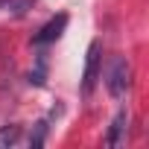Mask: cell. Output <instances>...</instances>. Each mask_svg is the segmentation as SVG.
<instances>
[{
    "label": "cell",
    "instance_id": "1",
    "mask_svg": "<svg viewBox=\"0 0 149 149\" xmlns=\"http://www.w3.org/2000/svg\"><path fill=\"white\" fill-rule=\"evenodd\" d=\"M105 88H108V94H111L114 100H123V97L129 94V88H132V61H129V58L117 56V58L111 61Z\"/></svg>",
    "mask_w": 149,
    "mask_h": 149
},
{
    "label": "cell",
    "instance_id": "2",
    "mask_svg": "<svg viewBox=\"0 0 149 149\" xmlns=\"http://www.w3.org/2000/svg\"><path fill=\"white\" fill-rule=\"evenodd\" d=\"M100 53H102V47H100V41H94L88 47V58H85V76H82V91L85 94H91L97 79H100V58H102Z\"/></svg>",
    "mask_w": 149,
    "mask_h": 149
},
{
    "label": "cell",
    "instance_id": "3",
    "mask_svg": "<svg viewBox=\"0 0 149 149\" xmlns=\"http://www.w3.org/2000/svg\"><path fill=\"white\" fill-rule=\"evenodd\" d=\"M64 26H67V15H56L53 21H47V24L38 29V35L32 38V44H50V41H56V38L64 32Z\"/></svg>",
    "mask_w": 149,
    "mask_h": 149
},
{
    "label": "cell",
    "instance_id": "4",
    "mask_svg": "<svg viewBox=\"0 0 149 149\" xmlns=\"http://www.w3.org/2000/svg\"><path fill=\"white\" fill-rule=\"evenodd\" d=\"M126 132H129V111L123 108V111L114 114V120H111V126H108V134H105V143H108V146H120V143L126 140Z\"/></svg>",
    "mask_w": 149,
    "mask_h": 149
},
{
    "label": "cell",
    "instance_id": "5",
    "mask_svg": "<svg viewBox=\"0 0 149 149\" xmlns=\"http://www.w3.org/2000/svg\"><path fill=\"white\" fill-rule=\"evenodd\" d=\"M21 143V126H0V149H12Z\"/></svg>",
    "mask_w": 149,
    "mask_h": 149
},
{
    "label": "cell",
    "instance_id": "6",
    "mask_svg": "<svg viewBox=\"0 0 149 149\" xmlns=\"http://www.w3.org/2000/svg\"><path fill=\"white\" fill-rule=\"evenodd\" d=\"M32 3L35 0H6V6H9L12 15H24L26 9H32Z\"/></svg>",
    "mask_w": 149,
    "mask_h": 149
},
{
    "label": "cell",
    "instance_id": "7",
    "mask_svg": "<svg viewBox=\"0 0 149 149\" xmlns=\"http://www.w3.org/2000/svg\"><path fill=\"white\" fill-rule=\"evenodd\" d=\"M44 137H47V123H38V126H35V134L29 137V146L38 149V146L44 143Z\"/></svg>",
    "mask_w": 149,
    "mask_h": 149
}]
</instances>
